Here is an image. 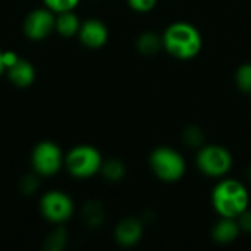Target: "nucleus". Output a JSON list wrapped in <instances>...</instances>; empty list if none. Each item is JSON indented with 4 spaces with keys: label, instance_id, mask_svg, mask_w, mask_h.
<instances>
[{
    "label": "nucleus",
    "instance_id": "f8f14e48",
    "mask_svg": "<svg viewBox=\"0 0 251 251\" xmlns=\"http://www.w3.org/2000/svg\"><path fill=\"white\" fill-rule=\"evenodd\" d=\"M241 234V228L237 219L221 218L212 229V237L218 244H231Z\"/></svg>",
    "mask_w": 251,
    "mask_h": 251
},
{
    "label": "nucleus",
    "instance_id": "393cba45",
    "mask_svg": "<svg viewBox=\"0 0 251 251\" xmlns=\"http://www.w3.org/2000/svg\"><path fill=\"white\" fill-rule=\"evenodd\" d=\"M6 72V69H4V65H3V60H1V50H0V76L3 75Z\"/></svg>",
    "mask_w": 251,
    "mask_h": 251
},
{
    "label": "nucleus",
    "instance_id": "9d476101",
    "mask_svg": "<svg viewBox=\"0 0 251 251\" xmlns=\"http://www.w3.org/2000/svg\"><path fill=\"white\" fill-rule=\"evenodd\" d=\"M143 224L135 218L122 219L115 228V240L121 247H134L143 238Z\"/></svg>",
    "mask_w": 251,
    "mask_h": 251
},
{
    "label": "nucleus",
    "instance_id": "dca6fc26",
    "mask_svg": "<svg viewBox=\"0 0 251 251\" xmlns=\"http://www.w3.org/2000/svg\"><path fill=\"white\" fill-rule=\"evenodd\" d=\"M66 243H68V231L65 229V226L57 225V228L49 232V235L44 238L43 247L49 251H60L66 247Z\"/></svg>",
    "mask_w": 251,
    "mask_h": 251
},
{
    "label": "nucleus",
    "instance_id": "412c9836",
    "mask_svg": "<svg viewBox=\"0 0 251 251\" xmlns=\"http://www.w3.org/2000/svg\"><path fill=\"white\" fill-rule=\"evenodd\" d=\"M126 1H128V6L138 13L150 12L157 4V0H126Z\"/></svg>",
    "mask_w": 251,
    "mask_h": 251
},
{
    "label": "nucleus",
    "instance_id": "ddd939ff",
    "mask_svg": "<svg viewBox=\"0 0 251 251\" xmlns=\"http://www.w3.org/2000/svg\"><path fill=\"white\" fill-rule=\"evenodd\" d=\"M81 26V21L78 18V15L74 10H68V12H62V13H56V24H54V31L65 37H74L78 35Z\"/></svg>",
    "mask_w": 251,
    "mask_h": 251
},
{
    "label": "nucleus",
    "instance_id": "423d86ee",
    "mask_svg": "<svg viewBox=\"0 0 251 251\" xmlns=\"http://www.w3.org/2000/svg\"><path fill=\"white\" fill-rule=\"evenodd\" d=\"M199 171L209 178H224L232 168V154L228 149L218 144L201 146L197 159H196Z\"/></svg>",
    "mask_w": 251,
    "mask_h": 251
},
{
    "label": "nucleus",
    "instance_id": "6e6552de",
    "mask_svg": "<svg viewBox=\"0 0 251 251\" xmlns=\"http://www.w3.org/2000/svg\"><path fill=\"white\" fill-rule=\"evenodd\" d=\"M56 13L49 7H37L26 13L22 22V31L31 41H41L54 31Z\"/></svg>",
    "mask_w": 251,
    "mask_h": 251
},
{
    "label": "nucleus",
    "instance_id": "1a4fd4ad",
    "mask_svg": "<svg viewBox=\"0 0 251 251\" xmlns=\"http://www.w3.org/2000/svg\"><path fill=\"white\" fill-rule=\"evenodd\" d=\"M78 38L82 46L87 49H100L103 47L109 40V29L106 24L100 19L90 18L81 22Z\"/></svg>",
    "mask_w": 251,
    "mask_h": 251
},
{
    "label": "nucleus",
    "instance_id": "20e7f679",
    "mask_svg": "<svg viewBox=\"0 0 251 251\" xmlns=\"http://www.w3.org/2000/svg\"><path fill=\"white\" fill-rule=\"evenodd\" d=\"M149 165L154 176L163 182H176L187 171V163L182 154L171 147L154 149L150 154Z\"/></svg>",
    "mask_w": 251,
    "mask_h": 251
},
{
    "label": "nucleus",
    "instance_id": "2eb2a0df",
    "mask_svg": "<svg viewBox=\"0 0 251 251\" xmlns=\"http://www.w3.org/2000/svg\"><path fill=\"white\" fill-rule=\"evenodd\" d=\"M125 172H126L125 165L118 159L103 160V165H101V169H100V174L109 182H119L121 179H124Z\"/></svg>",
    "mask_w": 251,
    "mask_h": 251
},
{
    "label": "nucleus",
    "instance_id": "4be33fe9",
    "mask_svg": "<svg viewBox=\"0 0 251 251\" xmlns=\"http://www.w3.org/2000/svg\"><path fill=\"white\" fill-rule=\"evenodd\" d=\"M38 190V181L34 175H26L21 179V191L25 196H32Z\"/></svg>",
    "mask_w": 251,
    "mask_h": 251
},
{
    "label": "nucleus",
    "instance_id": "f3484780",
    "mask_svg": "<svg viewBox=\"0 0 251 251\" xmlns=\"http://www.w3.org/2000/svg\"><path fill=\"white\" fill-rule=\"evenodd\" d=\"M84 221L91 228H99L104 221V210L99 201H88L82 209Z\"/></svg>",
    "mask_w": 251,
    "mask_h": 251
},
{
    "label": "nucleus",
    "instance_id": "a211bd4d",
    "mask_svg": "<svg viewBox=\"0 0 251 251\" xmlns=\"http://www.w3.org/2000/svg\"><path fill=\"white\" fill-rule=\"evenodd\" d=\"M235 84L240 91L251 94V63H243L235 72Z\"/></svg>",
    "mask_w": 251,
    "mask_h": 251
},
{
    "label": "nucleus",
    "instance_id": "7ed1b4c3",
    "mask_svg": "<svg viewBox=\"0 0 251 251\" xmlns=\"http://www.w3.org/2000/svg\"><path fill=\"white\" fill-rule=\"evenodd\" d=\"M101 165V153L90 144L75 146L65 154L66 171L78 179H87L100 174Z\"/></svg>",
    "mask_w": 251,
    "mask_h": 251
},
{
    "label": "nucleus",
    "instance_id": "f03ea898",
    "mask_svg": "<svg viewBox=\"0 0 251 251\" xmlns=\"http://www.w3.org/2000/svg\"><path fill=\"white\" fill-rule=\"evenodd\" d=\"M212 204L221 218L237 219L249 209L250 194L243 182L225 178L215 185L212 191Z\"/></svg>",
    "mask_w": 251,
    "mask_h": 251
},
{
    "label": "nucleus",
    "instance_id": "9b49d317",
    "mask_svg": "<svg viewBox=\"0 0 251 251\" xmlns=\"http://www.w3.org/2000/svg\"><path fill=\"white\" fill-rule=\"evenodd\" d=\"M6 72H7L9 81L15 87H18V88H28V87H31L34 84L35 75H37L34 65L29 60H26V59H19Z\"/></svg>",
    "mask_w": 251,
    "mask_h": 251
},
{
    "label": "nucleus",
    "instance_id": "39448f33",
    "mask_svg": "<svg viewBox=\"0 0 251 251\" xmlns=\"http://www.w3.org/2000/svg\"><path fill=\"white\" fill-rule=\"evenodd\" d=\"M31 166L37 176H54L65 166V154L54 141L43 140L31 151Z\"/></svg>",
    "mask_w": 251,
    "mask_h": 251
},
{
    "label": "nucleus",
    "instance_id": "f257e3e1",
    "mask_svg": "<svg viewBox=\"0 0 251 251\" xmlns=\"http://www.w3.org/2000/svg\"><path fill=\"white\" fill-rule=\"evenodd\" d=\"M163 49L175 59L188 60L203 49L200 31L188 22H174L162 34Z\"/></svg>",
    "mask_w": 251,
    "mask_h": 251
},
{
    "label": "nucleus",
    "instance_id": "b1692460",
    "mask_svg": "<svg viewBox=\"0 0 251 251\" xmlns=\"http://www.w3.org/2000/svg\"><path fill=\"white\" fill-rule=\"evenodd\" d=\"M237 221H238V224H240L241 231H244V232H251V212H249V209H247L243 215H240V216L237 218Z\"/></svg>",
    "mask_w": 251,
    "mask_h": 251
},
{
    "label": "nucleus",
    "instance_id": "0eeeda50",
    "mask_svg": "<svg viewBox=\"0 0 251 251\" xmlns=\"http://www.w3.org/2000/svg\"><path fill=\"white\" fill-rule=\"evenodd\" d=\"M41 216L54 225H63L75 212L74 200L60 190H50L44 193L38 203Z\"/></svg>",
    "mask_w": 251,
    "mask_h": 251
},
{
    "label": "nucleus",
    "instance_id": "5701e85b",
    "mask_svg": "<svg viewBox=\"0 0 251 251\" xmlns=\"http://www.w3.org/2000/svg\"><path fill=\"white\" fill-rule=\"evenodd\" d=\"M21 57L18 56V53H15L13 50H4L1 51V60H3V65H4V69L7 71L9 68H12Z\"/></svg>",
    "mask_w": 251,
    "mask_h": 251
},
{
    "label": "nucleus",
    "instance_id": "4468645a",
    "mask_svg": "<svg viewBox=\"0 0 251 251\" xmlns=\"http://www.w3.org/2000/svg\"><path fill=\"white\" fill-rule=\"evenodd\" d=\"M137 50L144 56H153L160 49H163L162 35H157L154 32H143L137 38Z\"/></svg>",
    "mask_w": 251,
    "mask_h": 251
},
{
    "label": "nucleus",
    "instance_id": "aec40b11",
    "mask_svg": "<svg viewBox=\"0 0 251 251\" xmlns=\"http://www.w3.org/2000/svg\"><path fill=\"white\" fill-rule=\"evenodd\" d=\"M184 141L191 146V147H201L203 146V141H204V137H203V132L197 128V126H188L184 134Z\"/></svg>",
    "mask_w": 251,
    "mask_h": 251
},
{
    "label": "nucleus",
    "instance_id": "6ab92c4d",
    "mask_svg": "<svg viewBox=\"0 0 251 251\" xmlns=\"http://www.w3.org/2000/svg\"><path fill=\"white\" fill-rule=\"evenodd\" d=\"M81 0H43V4L54 13L75 10Z\"/></svg>",
    "mask_w": 251,
    "mask_h": 251
}]
</instances>
